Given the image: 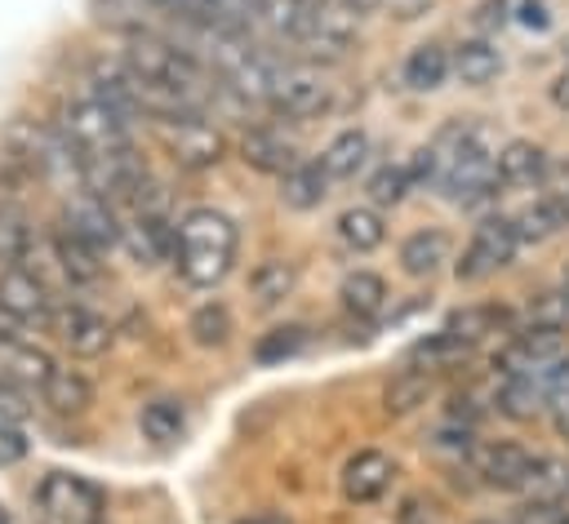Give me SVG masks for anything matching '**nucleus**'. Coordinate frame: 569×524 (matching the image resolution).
Listing matches in <instances>:
<instances>
[{"label": "nucleus", "mask_w": 569, "mask_h": 524, "mask_svg": "<svg viewBox=\"0 0 569 524\" xmlns=\"http://www.w3.org/2000/svg\"><path fill=\"white\" fill-rule=\"evenodd\" d=\"M236 249H240V231L227 213L218 209H191L182 222H178V244H173V258H178V275L191 284V289H213L231 262H236Z\"/></svg>", "instance_id": "nucleus-1"}, {"label": "nucleus", "mask_w": 569, "mask_h": 524, "mask_svg": "<svg viewBox=\"0 0 569 524\" xmlns=\"http://www.w3.org/2000/svg\"><path fill=\"white\" fill-rule=\"evenodd\" d=\"M120 58H124L142 80L164 84V89L191 98L196 107H204V93H209V84H213V80H209V67H204L191 49L173 44L169 36H160V31H129Z\"/></svg>", "instance_id": "nucleus-2"}, {"label": "nucleus", "mask_w": 569, "mask_h": 524, "mask_svg": "<svg viewBox=\"0 0 569 524\" xmlns=\"http://www.w3.org/2000/svg\"><path fill=\"white\" fill-rule=\"evenodd\" d=\"M58 129H62V138H67L80 155H107V151L129 147V115L116 111V107H111L107 98H98L93 89L62 102Z\"/></svg>", "instance_id": "nucleus-3"}, {"label": "nucleus", "mask_w": 569, "mask_h": 524, "mask_svg": "<svg viewBox=\"0 0 569 524\" xmlns=\"http://www.w3.org/2000/svg\"><path fill=\"white\" fill-rule=\"evenodd\" d=\"M36 524H102V488L76 471H49L36 488Z\"/></svg>", "instance_id": "nucleus-4"}, {"label": "nucleus", "mask_w": 569, "mask_h": 524, "mask_svg": "<svg viewBox=\"0 0 569 524\" xmlns=\"http://www.w3.org/2000/svg\"><path fill=\"white\" fill-rule=\"evenodd\" d=\"M565 355H569L565 333H556V329H520V333H511L498 346L493 369H498V377H529V382H542L547 386L551 373L565 364Z\"/></svg>", "instance_id": "nucleus-5"}, {"label": "nucleus", "mask_w": 569, "mask_h": 524, "mask_svg": "<svg viewBox=\"0 0 569 524\" xmlns=\"http://www.w3.org/2000/svg\"><path fill=\"white\" fill-rule=\"evenodd\" d=\"M151 124L178 169H213L227 155V138L218 124L204 120V111H182V115H164Z\"/></svg>", "instance_id": "nucleus-6"}, {"label": "nucleus", "mask_w": 569, "mask_h": 524, "mask_svg": "<svg viewBox=\"0 0 569 524\" xmlns=\"http://www.w3.org/2000/svg\"><path fill=\"white\" fill-rule=\"evenodd\" d=\"M360 9L347 0H320L311 9V18L302 22V31L293 36V44L302 49L307 62H342L351 53L356 27H360Z\"/></svg>", "instance_id": "nucleus-7"}, {"label": "nucleus", "mask_w": 569, "mask_h": 524, "mask_svg": "<svg viewBox=\"0 0 569 524\" xmlns=\"http://www.w3.org/2000/svg\"><path fill=\"white\" fill-rule=\"evenodd\" d=\"M533 457L538 453H529L516 440H476L462 462L476 475V484L498 488V493H520L525 480H529V471H533Z\"/></svg>", "instance_id": "nucleus-8"}, {"label": "nucleus", "mask_w": 569, "mask_h": 524, "mask_svg": "<svg viewBox=\"0 0 569 524\" xmlns=\"http://www.w3.org/2000/svg\"><path fill=\"white\" fill-rule=\"evenodd\" d=\"M516 249H520L516 222H511V218H502V213H498V218H485V222L471 231V240H467V249H462V258H458L453 275H458V280H467V284L489 280L493 271L511 266Z\"/></svg>", "instance_id": "nucleus-9"}, {"label": "nucleus", "mask_w": 569, "mask_h": 524, "mask_svg": "<svg viewBox=\"0 0 569 524\" xmlns=\"http://www.w3.org/2000/svg\"><path fill=\"white\" fill-rule=\"evenodd\" d=\"M53 289L49 280L27 266V262H0V311L13 315L22 329L27 324H49L53 315Z\"/></svg>", "instance_id": "nucleus-10"}, {"label": "nucleus", "mask_w": 569, "mask_h": 524, "mask_svg": "<svg viewBox=\"0 0 569 524\" xmlns=\"http://www.w3.org/2000/svg\"><path fill=\"white\" fill-rule=\"evenodd\" d=\"M498 147H489V133H480L440 178V187L449 191L453 204H485L498 191V164H493Z\"/></svg>", "instance_id": "nucleus-11"}, {"label": "nucleus", "mask_w": 569, "mask_h": 524, "mask_svg": "<svg viewBox=\"0 0 569 524\" xmlns=\"http://www.w3.org/2000/svg\"><path fill=\"white\" fill-rule=\"evenodd\" d=\"M333 102V84L311 71V67H289V71H276V84H271V111L289 115V120H311L320 115L325 107Z\"/></svg>", "instance_id": "nucleus-12"}, {"label": "nucleus", "mask_w": 569, "mask_h": 524, "mask_svg": "<svg viewBox=\"0 0 569 524\" xmlns=\"http://www.w3.org/2000/svg\"><path fill=\"white\" fill-rule=\"evenodd\" d=\"M62 226L76 231L84 244H93L98 253H111L120 244V218H116V204L98 191H71L67 195V209H62Z\"/></svg>", "instance_id": "nucleus-13"}, {"label": "nucleus", "mask_w": 569, "mask_h": 524, "mask_svg": "<svg viewBox=\"0 0 569 524\" xmlns=\"http://www.w3.org/2000/svg\"><path fill=\"white\" fill-rule=\"evenodd\" d=\"M49 329H53L58 342H62L71 355H80V360L102 355V351L111 346V337H116V329H111L93 306H84V302H58L53 315H49Z\"/></svg>", "instance_id": "nucleus-14"}, {"label": "nucleus", "mask_w": 569, "mask_h": 524, "mask_svg": "<svg viewBox=\"0 0 569 524\" xmlns=\"http://www.w3.org/2000/svg\"><path fill=\"white\" fill-rule=\"evenodd\" d=\"M120 244L129 249V258L138 266H156V262L173 258L178 226H169L160 218V209H133V218H120Z\"/></svg>", "instance_id": "nucleus-15"}, {"label": "nucleus", "mask_w": 569, "mask_h": 524, "mask_svg": "<svg viewBox=\"0 0 569 524\" xmlns=\"http://www.w3.org/2000/svg\"><path fill=\"white\" fill-rule=\"evenodd\" d=\"M391 480H396V462H391L382 449H360V453H351V457L342 462V475H338L342 497L356 502V506H369V502L387 497Z\"/></svg>", "instance_id": "nucleus-16"}, {"label": "nucleus", "mask_w": 569, "mask_h": 524, "mask_svg": "<svg viewBox=\"0 0 569 524\" xmlns=\"http://www.w3.org/2000/svg\"><path fill=\"white\" fill-rule=\"evenodd\" d=\"M49 253H53V266L58 275L71 284V289H84V284H98L107 275V253H98L93 244H84L76 231H67L62 222L49 231Z\"/></svg>", "instance_id": "nucleus-17"}, {"label": "nucleus", "mask_w": 569, "mask_h": 524, "mask_svg": "<svg viewBox=\"0 0 569 524\" xmlns=\"http://www.w3.org/2000/svg\"><path fill=\"white\" fill-rule=\"evenodd\" d=\"M53 369H58L53 355L44 346H36V342H22V333L18 337H0V382H9L18 391H40Z\"/></svg>", "instance_id": "nucleus-18"}, {"label": "nucleus", "mask_w": 569, "mask_h": 524, "mask_svg": "<svg viewBox=\"0 0 569 524\" xmlns=\"http://www.w3.org/2000/svg\"><path fill=\"white\" fill-rule=\"evenodd\" d=\"M493 164H498V187L520 191V187H542V178L551 169V155L538 142H529V138H511L493 155Z\"/></svg>", "instance_id": "nucleus-19"}, {"label": "nucleus", "mask_w": 569, "mask_h": 524, "mask_svg": "<svg viewBox=\"0 0 569 524\" xmlns=\"http://www.w3.org/2000/svg\"><path fill=\"white\" fill-rule=\"evenodd\" d=\"M240 160L249 169H258V173H284L289 164H298V151H293V142L280 129L258 124V129H249L240 138Z\"/></svg>", "instance_id": "nucleus-20"}, {"label": "nucleus", "mask_w": 569, "mask_h": 524, "mask_svg": "<svg viewBox=\"0 0 569 524\" xmlns=\"http://www.w3.org/2000/svg\"><path fill=\"white\" fill-rule=\"evenodd\" d=\"M329 182H333V178L320 169V160H298V164H289V169L280 173V200H284L289 209H298V213L320 209L325 195H329Z\"/></svg>", "instance_id": "nucleus-21"}, {"label": "nucleus", "mask_w": 569, "mask_h": 524, "mask_svg": "<svg viewBox=\"0 0 569 524\" xmlns=\"http://www.w3.org/2000/svg\"><path fill=\"white\" fill-rule=\"evenodd\" d=\"M431 386H436V373L422 364H409V369L391 373V382L382 386V409L391 417H409L431 400Z\"/></svg>", "instance_id": "nucleus-22"}, {"label": "nucleus", "mask_w": 569, "mask_h": 524, "mask_svg": "<svg viewBox=\"0 0 569 524\" xmlns=\"http://www.w3.org/2000/svg\"><path fill=\"white\" fill-rule=\"evenodd\" d=\"M40 400L62 417H80L93 409V382L80 369H53L49 382L40 386Z\"/></svg>", "instance_id": "nucleus-23"}, {"label": "nucleus", "mask_w": 569, "mask_h": 524, "mask_svg": "<svg viewBox=\"0 0 569 524\" xmlns=\"http://www.w3.org/2000/svg\"><path fill=\"white\" fill-rule=\"evenodd\" d=\"M369 133L365 129H342L329 138V147L320 151V169L329 178H356L365 164H369Z\"/></svg>", "instance_id": "nucleus-24"}, {"label": "nucleus", "mask_w": 569, "mask_h": 524, "mask_svg": "<svg viewBox=\"0 0 569 524\" xmlns=\"http://www.w3.org/2000/svg\"><path fill=\"white\" fill-rule=\"evenodd\" d=\"M449 71H453L462 84L480 89V84H489V80L502 71V53H498L489 40H462V44L449 53Z\"/></svg>", "instance_id": "nucleus-25"}, {"label": "nucleus", "mask_w": 569, "mask_h": 524, "mask_svg": "<svg viewBox=\"0 0 569 524\" xmlns=\"http://www.w3.org/2000/svg\"><path fill=\"white\" fill-rule=\"evenodd\" d=\"M400 75H405V84H409L413 93H431V89H440L445 75H449V49L436 44V40L413 44L409 58H405V71H400Z\"/></svg>", "instance_id": "nucleus-26"}, {"label": "nucleus", "mask_w": 569, "mask_h": 524, "mask_svg": "<svg viewBox=\"0 0 569 524\" xmlns=\"http://www.w3.org/2000/svg\"><path fill=\"white\" fill-rule=\"evenodd\" d=\"M338 240L351 249V253H373L382 240H387V222L373 204H351L338 213Z\"/></svg>", "instance_id": "nucleus-27"}, {"label": "nucleus", "mask_w": 569, "mask_h": 524, "mask_svg": "<svg viewBox=\"0 0 569 524\" xmlns=\"http://www.w3.org/2000/svg\"><path fill=\"white\" fill-rule=\"evenodd\" d=\"M298 284V266L289 258H262L253 271H249V298L258 306H280Z\"/></svg>", "instance_id": "nucleus-28"}, {"label": "nucleus", "mask_w": 569, "mask_h": 524, "mask_svg": "<svg viewBox=\"0 0 569 524\" xmlns=\"http://www.w3.org/2000/svg\"><path fill=\"white\" fill-rule=\"evenodd\" d=\"M502 324H507V311H502V306H493V302H471V306H462V311H453V315L445 320V333L471 351L476 342H485V337L498 333Z\"/></svg>", "instance_id": "nucleus-29"}, {"label": "nucleus", "mask_w": 569, "mask_h": 524, "mask_svg": "<svg viewBox=\"0 0 569 524\" xmlns=\"http://www.w3.org/2000/svg\"><path fill=\"white\" fill-rule=\"evenodd\" d=\"M547 386L542 382H529V377H498V391H493V409L516 417V422H529L538 413H547Z\"/></svg>", "instance_id": "nucleus-30"}, {"label": "nucleus", "mask_w": 569, "mask_h": 524, "mask_svg": "<svg viewBox=\"0 0 569 524\" xmlns=\"http://www.w3.org/2000/svg\"><path fill=\"white\" fill-rule=\"evenodd\" d=\"M440 262H449V235L440 226H422L400 244V266L409 275H431L440 271Z\"/></svg>", "instance_id": "nucleus-31"}, {"label": "nucleus", "mask_w": 569, "mask_h": 524, "mask_svg": "<svg viewBox=\"0 0 569 524\" xmlns=\"http://www.w3.org/2000/svg\"><path fill=\"white\" fill-rule=\"evenodd\" d=\"M138 431H142L151 444H178L182 431H187V413H182L178 400L156 395V400L142 404V413H138Z\"/></svg>", "instance_id": "nucleus-32"}, {"label": "nucleus", "mask_w": 569, "mask_h": 524, "mask_svg": "<svg viewBox=\"0 0 569 524\" xmlns=\"http://www.w3.org/2000/svg\"><path fill=\"white\" fill-rule=\"evenodd\" d=\"M338 298H342V306H347L351 315L369 320V315H378V311L387 306V280L373 275V271H351V275L338 284Z\"/></svg>", "instance_id": "nucleus-33"}, {"label": "nucleus", "mask_w": 569, "mask_h": 524, "mask_svg": "<svg viewBox=\"0 0 569 524\" xmlns=\"http://www.w3.org/2000/svg\"><path fill=\"white\" fill-rule=\"evenodd\" d=\"M31 249H36L31 218H27L18 204L0 200V262H27Z\"/></svg>", "instance_id": "nucleus-34"}, {"label": "nucleus", "mask_w": 569, "mask_h": 524, "mask_svg": "<svg viewBox=\"0 0 569 524\" xmlns=\"http://www.w3.org/2000/svg\"><path fill=\"white\" fill-rule=\"evenodd\" d=\"M187 333H191L196 346H227L231 333H236V320H231V311L222 302H200L191 311V320H187Z\"/></svg>", "instance_id": "nucleus-35"}, {"label": "nucleus", "mask_w": 569, "mask_h": 524, "mask_svg": "<svg viewBox=\"0 0 569 524\" xmlns=\"http://www.w3.org/2000/svg\"><path fill=\"white\" fill-rule=\"evenodd\" d=\"M307 346V329L302 324H276V329H267L258 342H253V360L258 364H280V360H289V355H298Z\"/></svg>", "instance_id": "nucleus-36"}, {"label": "nucleus", "mask_w": 569, "mask_h": 524, "mask_svg": "<svg viewBox=\"0 0 569 524\" xmlns=\"http://www.w3.org/2000/svg\"><path fill=\"white\" fill-rule=\"evenodd\" d=\"M409 187H413V182H409L405 164H382V169L369 178V200H373V209H387V204H400Z\"/></svg>", "instance_id": "nucleus-37"}, {"label": "nucleus", "mask_w": 569, "mask_h": 524, "mask_svg": "<svg viewBox=\"0 0 569 524\" xmlns=\"http://www.w3.org/2000/svg\"><path fill=\"white\" fill-rule=\"evenodd\" d=\"M396 524H440V502L427 493H409L396 506Z\"/></svg>", "instance_id": "nucleus-38"}, {"label": "nucleus", "mask_w": 569, "mask_h": 524, "mask_svg": "<svg viewBox=\"0 0 569 524\" xmlns=\"http://www.w3.org/2000/svg\"><path fill=\"white\" fill-rule=\"evenodd\" d=\"M511 524H569V502H520Z\"/></svg>", "instance_id": "nucleus-39"}, {"label": "nucleus", "mask_w": 569, "mask_h": 524, "mask_svg": "<svg viewBox=\"0 0 569 524\" xmlns=\"http://www.w3.org/2000/svg\"><path fill=\"white\" fill-rule=\"evenodd\" d=\"M31 417V404H27V391H18V386H9V382H0V422H27Z\"/></svg>", "instance_id": "nucleus-40"}, {"label": "nucleus", "mask_w": 569, "mask_h": 524, "mask_svg": "<svg viewBox=\"0 0 569 524\" xmlns=\"http://www.w3.org/2000/svg\"><path fill=\"white\" fill-rule=\"evenodd\" d=\"M22 457H27L22 431H18L13 422H0V466H13V462H22Z\"/></svg>", "instance_id": "nucleus-41"}, {"label": "nucleus", "mask_w": 569, "mask_h": 524, "mask_svg": "<svg viewBox=\"0 0 569 524\" xmlns=\"http://www.w3.org/2000/svg\"><path fill=\"white\" fill-rule=\"evenodd\" d=\"M547 93H551V102H556L560 111H569V67H565V71L551 80V89H547Z\"/></svg>", "instance_id": "nucleus-42"}, {"label": "nucleus", "mask_w": 569, "mask_h": 524, "mask_svg": "<svg viewBox=\"0 0 569 524\" xmlns=\"http://www.w3.org/2000/svg\"><path fill=\"white\" fill-rule=\"evenodd\" d=\"M18 333H22V324H18L13 315H4V311H0V337H18Z\"/></svg>", "instance_id": "nucleus-43"}, {"label": "nucleus", "mask_w": 569, "mask_h": 524, "mask_svg": "<svg viewBox=\"0 0 569 524\" xmlns=\"http://www.w3.org/2000/svg\"><path fill=\"white\" fill-rule=\"evenodd\" d=\"M244 524H280V520H271V515H258V520H244Z\"/></svg>", "instance_id": "nucleus-44"}, {"label": "nucleus", "mask_w": 569, "mask_h": 524, "mask_svg": "<svg viewBox=\"0 0 569 524\" xmlns=\"http://www.w3.org/2000/svg\"><path fill=\"white\" fill-rule=\"evenodd\" d=\"M0 524H9V511H4V506H0Z\"/></svg>", "instance_id": "nucleus-45"}, {"label": "nucleus", "mask_w": 569, "mask_h": 524, "mask_svg": "<svg viewBox=\"0 0 569 524\" xmlns=\"http://www.w3.org/2000/svg\"><path fill=\"white\" fill-rule=\"evenodd\" d=\"M480 524H493V520H480Z\"/></svg>", "instance_id": "nucleus-46"}, {"label": "nucleus", "mask_w": 569, "mask_h": 524, "mask_svg": "<svg viewBox=\"0 0 569 524\" xmlns=\"http://www.w3.org/2000/svg\"><path fill=\"white\" fill-rule=\"evenodd\" d=\"M565 49H569V44H565Z\"/></svg>", "instance_id": "nucleus-47"}]
</instances>
